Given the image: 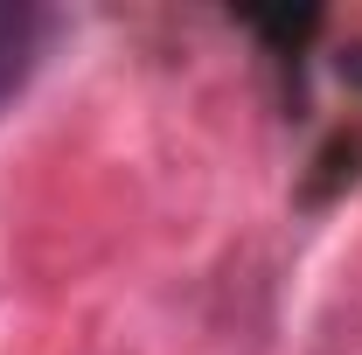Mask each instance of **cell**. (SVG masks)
Masks as SVG:
<instances>
[{
    "mask_svg": "<svg viewBox=\"0 0 362 355\" xmlns=\"http://www.w3.org/2000/svg\"><path fill=\"white\" fill-rule=\"evenodd\" d=\"M49 42V14L42 7H21V0H0V105L35 77Z\"/></svg>",
    "mask_w": 362,
    "mask_h": 355,
    "instance_id": "obj_1",
    "label": "cell"
}]
</instances>
